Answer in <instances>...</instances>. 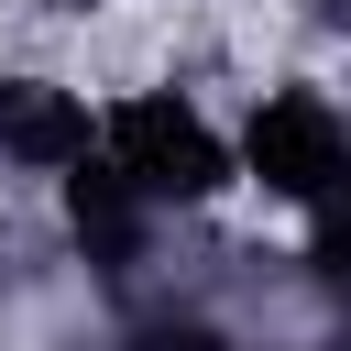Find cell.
<instances>
[{"label": "cell", "instance_id": "1", "mask_svg": "<svg viewBox=\"0 0 351 351\" xmlns=\"http://www.w3.org/2000/svg\"><path fill=\"white\" fill-rule=\"evenodd\" d=\"M252 176H263L274 197H329V186H351V132H340V110H329L318 88H274V99L252 110Z\"/></svg>", "mask_w": 351, "mask_h": 351}, {"label": "cell", "instance_id": "2", "mask_svg": "<svg viewBox=\"0 0 351 351\" xmlns=\"http://www.w3.org/2000/svg\"><path fill=\"white\" fill-rule=\"evenodd\" d=\"M110 165L143 186V197H197V186H219V143L197 132V110H176V99H132L121 121H110Z\"/></svg>", "mask_w": 351, "mask_h": 351}, {"label": "cell", "instance_id": "3", "mask_svg": "<svg viewBox=\"0 0 351 351\" xmlns=\"http://www.w3.org/2000/svg\"><path fill=\"white\" fill-rule=\"evenodd\" d=\"M0 143H11V154H33V165H88V121H77L66 99H44V88L0 99Z\"/></svg>", "mask_w": 351, "mask_h": 351}, {"label": "cell", "instance_id": "4", "mask_svg": "<svg viewBox=\"0 0 351 351\" xmlns=\"http://www.w3.org/2000/svg\"><path fill=\"white\" fill-rule=\"evenodd\" d=\"M143 186L121 176V165H77V186H66V208H77V241L88 252H132V230H143V208H132Z\"/></svg>", "mask_w": 351, "mask_h": 351}, {"label": "cell", "instance_id": "5", "mask_svg": "<svg viewBox=\"0 0 351 351\" xmlns=\"http://www.w3.org/2000/svg\"><path fill=\"white\" fill-rule=\"evenodd\" d=\"M318 208H329V219H318V252H329V263H351V186H329Z\"/></svg>", "mask_w": 351, "mask_h": 351}]
</instances>
